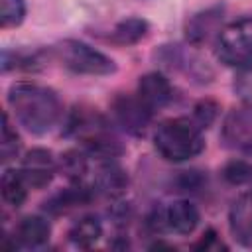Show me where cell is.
<instances>
[{"label": "cell", "mask_w": 252, "mask_h": 252, "mask_svg": "<svg viewBox=\"0 0 252 252\" xmlns=\"http://www.w3.org/2000/svg\"><path fill=\"white\" fill-rule=\"evenodd\" d=\"M8 104L16 120L32 134L49 132L63 114V104L57 93L35 83H16L8 91Z\"/></svg>", "instance_id": "1"}, {"label": "cell", "mask_w": 252, "mask_h": 252, "mask_svg": "<svg viewBox=\"0 0 252 252\" xmlns=\"http://www.w3.org/2000/svg\"><path fill=\"white\" fill-rule=\"evenodd\" d=\"M154 146L163 159L185 161L205 150L203 130L191 118H169L158 126Z\"/></svg>", "instance_id": "2"}, {"label": "cell", "mask_w": 252, "mask_h": 252, "mask_svg": "<svg viewBox=\"0 0 252 252\" xmlns=\"http://www.w3.org/2000/svg\"><path fill=\"white\" fill-rule=\"evenodd\" d=\"M51 55L69 71L77 75H93L104 77L116 71L114 59L104 55L102 51L87 45L79 39H63L51 47Z\"/></svg>", "instance_id": "3"}, {"label": "cell", "mask_w": 252, "mask_h": 252, "mask_svg": "<svg viewBox=\"0 0 252 252\" xmlns=\"http://www.w3.org/2000/svg\"><path fill=\"white\" fill-rule=\"evenodd\" d=\"M217 57L220 63L238 71L252 65V16L220 30L217 37Z\"/></svg>", "instance_id": "4"}, {"label": "cell", "mask_w": 252, "mask_h": 252, "mask_svg": "<svg viewBox=\"0 0 252 252\" xmlns=\"http://www.w3.org/2000/svg\"><path fill=\"white\" fill-rule=\"evenodd\" d=\"M110 112L114 122L130 136H144L148 132L152 110L140 100V96L132 94H116L110 104Z\"/></svg>", "instance_id": "5"}, {"label": "cell", "mask_w": 252, "mask_h": 252, "mask_svg": "<svg viewBox=\"0 0 252 252\" xmlns=\"http://www.w3.org/2000/svg\"><path fill=\"white\" fill-rule=\"evenodd\" d=\"M220 140L228 150L240 154H252V106L244 104L232 108L220 128Z\"/></svg>", "instance_id": "6"}, {"label": "cell", "mask_w": 252, "mask_h": 252, "mask_svg": "<svg viewBox=\"0 0 252 252\" xmlns=\"http://www.w3.org/2000/svg\"><path fill=\"white\" fill-rule=\"evenodd\" d=\"M154 57L167 69L171 71H181L185 75H189L191 79H197L201 83L205 81H211L213 77V71L209 69V65L199 59L189 47H183V45H161Z\"/></svg>", "instance_id": "7"}, {"label": "cell", "mask_w": 252, "mask_h": 252, "mask_svg": "<svg viewBox=\"0 0 252 252\" xmlns=\"http://www.w3.org/2000/svg\"><path fill=\"white\" fill-rule=\"evenodd\" d=\"M222 6H211L193 14L185 24V37L191 45H205L211 39H217L222 26Z\"/></svg>", "instance_id": "8"}, {"label": "cell", "mask_w": 252, "mask_h": 252, "mask_svg": "<svg viewBox=\"0 0 252 252\" xmlns=\"http://www.w3.org/2000/svg\"><path fill=\"white\" fill-rule=\"evenodd\" d=\"M55 171H57V161L53 154L45 148H33L22 159V173L32 189L47 187Z\"/></svg>", "instance_id": "9"}, {"label": "cell", "mask_w": 252, "mask_h": 252, "mask_svg": "<svg viewBox=\"0 0 252 252\" xmlns=\"http://www.w3.org/2000/svg\"><path fill=\"white\" fill-rule=\"evenodd\" d=\"M130 185V177L116 159H104L94 173V193H100L108 199H118L126 193Z\"/></svg>", "instance_id": "10"}, {"label": "cell", "mask_w": 252, "mask_h": 252, "mask_svg": "<svg viewBox=\"0 0 252 252\" xmlns=\"http://www.w3.org/2000/svg\"><path fill=\"white\" fill-rule=\"evenodd\" d=\"M138 96L154 112V110H159V108L167 106L173 100V87L167 81V77H163L158 71H152V73H146V75L140 77Z\"/></svg>", "instance_id": "11"}, {"label": "cell", "mask_w": 252, "mask_h": 252, "mask_svg": "<svg viewBox=\"0 0 252 252\" xmlns=\"http://www.w3.org/2000/svg\"><path fill=\"white\" fill-rule=\"evenodd\" d=\"M228 224L232 236L240 244L252 246V191L240 195L232 203L228 211Z\"/></svg>", "instance_id": "12"}, {"label": "cell", "mask_w": 252, "mask_h": 252, "mask_svg": "<svg viewBox=\"0 0 252 252\" xmlns=\"http://www.w3.org/2000/svg\"><path fill=\"white\" fill-rule=\"evenodd\" d=\"M94 191V189H93ZM93 191L81 183H75L73 187H67V189H61L59 193H55L53 197H49L43 205H45V211L51 213V215H65L73 209H79V207H85L91 203L93 199Z\"/></svg>", "instance_id": "13"}, {"label": "cell", "mask_w": 252, "mask_h": 252, "mask_svg": "<svg viewBox=\"0 0 252 252\" xmlns=\"http://www.w3.org/2000/svg\"><path fill=\"white\" fill-rule=\"evenodd\" d=\"M49 234H51L49 220L45 217H39V215H30V217H24L20 220L14 238L22 246L37 248V246H43L49 240Z\"/></svg>", "instance_id": "14"}, {"label": "cell", "mask_w": 252, "mask_h": 252, "mask_svg": "<svg viewBox=\"0 0 252 252\" xmlns=\"http://www.w3.org/2000/svg\"><path fill=\"white\" fill-rule=\"evenodd\" d=\"M199 211L193 203L189 201H173L167 207V220H169V230L177 234H191L197 224H199Z\"/></svg>", "instance_id": "15"}, {"label": "cell", "mask_w": 252, "mask_h": 252, "mask_svg": "<svg viewBox=\"0 0 252 252\" xmlns=\"http://www.w3.org/2000/svg\"><path fill=\"white\" fill-rule=\"evenodd\" d=\"M150 32V24L144 18H126L118 22L108 33V41L116 45H134L142 41Z\"/></svg>", "instance_id": "16"}, {"label": "cell", "mask_w": 252, "mask_h": 252, "mask_svg": "<svg viewBox=\"0 0 252 252\" xmlns=\"http://www.w3.org/2000/svg\"><path fill=\"white\" fill-rule=\"evenodd\" d=\"M28 181L22 173V169H6L2 173V179H0V191H2V199L18 209L24 205L26 197H28Z\"/></svg>", "instance_id": "17"}, {"label": "cell", "mask_w": 252, "mask_h": 252, "mask_svg": "<svg viewBox=\"0 0 252 252\" xmlns=\"http://www.w3.org/2000/svg\"><path fill=\"white\" fill-rule=\"evenodd\" d=\"M89 154L81 148V150H67L59 156L57 161V169L63 173L65 179H69L71 183H81L83 177L89 171Z\"/></svg>", "instance_id": "18"}, {"label": "cell", "mask_w": 252, "mask_h": 252, "mask_svg": "<svg viewBox=\"0 0 252 252\" xmlns=\"http://www.w3.org/2000/svg\"><path fill=\"white\" fill-rule=\"evenodd\" d=\"M69 240L79 248H91L102 236V224L96 217H81L67 232Z\"/></svg>", "instance_id": "19"}, {"label": "cell", "mask_w": 252, "mask_h": 252, "mask_svg": "<svg viewBox=\"0 0 252 252\" xmlns=\"http://www.w3.org/2000/svg\"><path fill=\"white\" fill-rule=\"evenodd\" d=\"M43 65V53H28V51H2V71L8 73L12 69H22V71H37Z\"/></svg>", "instance_id": "20"}, {"label": "cell", "mask_w": 252, "mask_h": 252, "mask_svg": "<svg viewBox=\"0 0 252 252\" xmlns=\"http://www.w3.org/2000/svg\"><path fill=\"white\" fill-rule=\"evenodd\" d=\"M20 136L16 134V130L10 126V120H8V114L4 112L2 114V138H0V156H2V161L8 163L10 159H14L20 152Z\"/></svg>", "instance_id": "21"}, {"label": "cell", "mask_w": 252, "mask_h": 252, "mask_svg": "<svg viewBox=\"0 0 252 252\" xmlns=\"http://www.w3.org/2000/svg\"><path fill=\"white\" fill-rule=\"evenodd\" d=\"M220 173L222 179L230 185H246L252 181V163L246 159H230Z\"/></svg>", "instance_id": "22"}, {"label": "cell", "mask_w": 252, "mask_h": 252, "mask_svg": "<svg viewBox=\"0 0 252 252\" xmlns=\"http://www.w3.org/2000/svg\"><path fill=\"white\" fill-rule=\"evenodd\" d=\"M26 18V2L24 0H0V26L16 28Z\"/></svg>", "instance_id": "23"}, {"label": "cell", "mask_w": 252, "mask_h": 252, "mask_svg": "<svg viewBox=\"0 0 252 252\" xmlns=\"http://www.w3.org/2000/svg\"><path fill=\"white\" fill-rule=\"evenodd\" d=\"M217 114H219V104L215 100H211V98H205V100H199L193 106V118L191 120L201 130H205L217 120Z\"/></svg>", "instance_id": "24"}, {"label": "cell", "mask_w": 252, "mask_h": 252, "mask_svg": "<svg viewBox=\"0 0 252 252\" xmlns=\"http://www.w3.org/2000/svg\"><path fill=\"white\" fill-rule=\"evenodd\" d=\"M146 224L152 232H169V220H167V207L156 205L148 217H146Z\"/></svg>", "instance_id": "25"}, {"label": "cell", "mask_w": 252, "mask_h": 252, "mask_svg": "<svg viewBox=\"0 0 252 252\" xmlns=\"http://www.w3.org/2000/svg\"><path fill=\"white\" fill-rule=\"evenodd\" d=\"M234 89L246 100V104L252 106V65L246 69H240V75L234 83Z\"/></svg>", "instance_id": "26"}, {"label": "cell", "mask_w": 252, "mask_h": 252, "mask_svg": "<svg viewBox=\"0 0 252 252\" xmlns=\"http://www.w3.org/2000/svg\"><path fill=\"white\" fill-rule=\"evenodd\" d=\"M203 183V177L199 171H183L179 177H177V187L179 191H195L199 189Z\"/></svg>", "instance_id": "27"}, {"label": "cell", "mask_w": 252, "mask_h": 252, "mask_svg": "<svg viewBox=\"0 0 252 252\" xmlns=\"http://www.w3.org/2000/svg\"><path fill=\"white\" fill-rule=\"evenodd\" d=\"M217 242H219L217 232H215L213 228H207V230H205V234L201 236V240L193 244V248H195V250H209V248H213Z\"/></svg>", "instance_id": "28"}]
</instances>
